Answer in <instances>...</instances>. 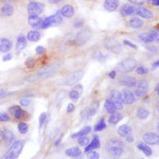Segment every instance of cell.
I'll list each match as a JSON object with an SVG mask.
<instances>
[{"instance_id": "obj_15", "label": "cell", "mask_w": 159, "mask_h": 159, "mask_svg": "<svg viewBox=\"0 0 159 159\" xmlns=\"http://www.w3.org/2000/svg\"><path fill=\"white\" fill-rule=\"evenodd\" d=\"M104 43H105V46H106L107 49L112 51L114 53H119L120 51H121V46H120V43H118L116 39L107 38V39H105Z\"/></svg>"}, {"instance_id": "obj_6", "label": "cell", "mask_w": 159, "mask_h": 159, "mask_svg": "<svg viewBox=\"0 0 159 159\" xmlns=\"http://www.w3.org/2000/svg\"><path fill=\"white\" fill-rule=\"evenodd\" d=\"M139 39L141 42L148 43H152L154 40H158V30L156 29H152L148 32H142L138 35Z\"/></svg>"}, {"instance_id": "obj_26", "label": "cell", "mask_w": 159, "mask_h": 159, "mask_svg": "<svg viewBox=\"0 0 159 159\" xmlns=\"http://www.w3.org/2000/svg\"><path fill=\"white\" fill-rule=\"evenodd\" d=\"M42 21H43V20L40 19L39 16H30L29 19H28L29 25H31V27L35 28V29L42 27Z\"/></svg>"}, {"instance_id": "obj_3", "label": "cell", "mask_w": 159, "mask_h": 159, "mask_svg": "<svg viewBox=\"0 0 159 159\" xmlns=\"http://www.w3.org/2000/svg\"><path fill=\"white\" fill-rule=\"evenodd\" d=\"M24 147H25V140L15 141L11 147H10L9 151L6 153L3 159H17V157H18L20 155V153H21Z\"/></svg>"}, {"instance_id": "obj_41", "label": "cell", "mask_w": 159, "mask_h": 159, "mask_svg": "<svg viewBox=\"0 0 159 159\" xmlns=\"http://www.w3.org/2000/svg\"><path fill=\"white\" fill-rule=\"evenodd\" d=\"M136 72H137V74H140V75H144L148 72V70L144 66H138V67H136Z\"/></svg>"}, {"instance_id": "obj_11", "label": "cell", "mask_w": 159, "mask_h": 159, "mask_svg": "<svg viewBox=\"0 0 159 159\" xmlns=\"http://www.w3.org/2000/svg\"><path fill=\"white\" fill-rule=\"evenodd\" d=\"M112 101V103L115 104L117 109H122L123 108V102L121 98V92L117 89H112L110 91V99Z\"/></svg>"}, {"instance_id": "obj_30", "label": "cell", "mask_w": 159, "mask_h": 159, "mask_svg": "<svg viewBox=\"0 0 159 159\" xmlns=\"http://www.w3.org/2000/svg\"><path fill=\"white\" fill-rule=\"evenodd\" d=\"M129 27L133 29H139L143 25V20H141L139 17H133L129 22Z\"/></svg>"}, {"instance_id": "obj_32", "label": "cell", "mask_w": 159, "mask_h": 159, "mask_svg": "<svg viewBox=\"0 0 159 159\" xmlns=\"http://www.w3.org/2000/svg\"><path fill=\"white\" fill-rule=\"evenodd\" d=\"M27 46V38L24 35H20L17 38V43H16V49L17 50H22L25 48Z\"/></svg>"}, {"instance_id": "obj_47", "label": "cell", "mask_w": 159, "mask_h": 159, "mask_svg": "<svg viewBox=\"0 0 159 159\" xmlns=\"http://www.w3.org/2000/svg\"><path fill=\"white\" fill-rule=\"evenodd\" d=\"M35 52H36V54L38 55H43V54H45L46 49L43 46H38V47H36V49H35Z\"/></svg>"}, {"instance_id": "obj_27", "label": "cell", "mask_w": 159, "mask_h": 159, "mask_svg": "<svg viewBox=\"0 0 159 159\" xmlns=\"http://www.w3.org/2000/svg\"><path fill=\"white\" fill-rule=\"evenodd\" d=\"M25 38L28 40H30V42H38L40 39V33L36 30L30 31V32H28Z\"/></svg>"}, {"instance_id": "obj_33", "label": "cell", "mask_w": 159, "mask_h": 159, "mask_svg": "<svg viewBox=\"0 0 159 159\" xmlns=\"http://www.w3.org/2000/svg\"><path fill=\"white\" fill-rule=\"evenodd\" d=\"M148 116H150V111L148 109L143 108V107H140V108L137 109V117L141 120H145L148 119Z\"/></svg>"}, {"instance_id": "obj_24", "label": "cell", "mask_w": 159, "mask_h": 159, "mask_svg": "<svg viewBox=\"0 0 159 159\" xmlns=\"http://www.w3.org/2000/svg\"><path fill=\"white\" fill-rule=\"evenodd\" d=\"M13 13H14V7L10 3H6L3 4L1 7V15L2 16H6V17H9V16H12Z\"/></svg>"}, {"instance_id": "obj_59", "label": "cell", "mask_w": 159, "mask_h": 159, "mask_svg": "<svg viewBox=\"0 0 159 159\" xmlns=\"http://www.w3.org/2000/svg\"><path fill=\"white\" fill-rule=\"evenodd\" d=\"M61 138H58V139L56 140V142L54 143V144L56 145V147H57V145H58V144H60V143H61Z\"/></svg>"}, {"instance_id": "obj_54", "label": "cell", "mask_w": 159, "mask_h": 159, "mask_svg": "<svg viewBox=\"0 0 159 159\" xmlns=\"http://www.w3.org/2000/svg\"><path fill=\"white\" fill-rule=\"evenodd\" d=\"M116 74H117L116 71H115V70H111V71L109 72L108 76H109L110 79H115V78H116Z\"/></svg>"}, {"instance_id": "obj_51", "label": "cell", "mask_w": 159, "mask_h": 159, "mask_svg": "<svg viewBox=\"0 0 159 159\" xmlns=\"http://www.w3.org/2000/svg\"><path fill=\"white\" fill-rule=\"evenodd\" d=\"M129 2H132V3L134 4H139V6H142V4H144V0H129Z\"/></svg>"}, {"instance_id": "obj_52", "label": "cell", "mask_w": 159, "mask_h": 159, "mask_svg": "<svg viewBox=\"0 0 159 159\" xmlns=\"http://www.w3.org/2000/svg\"><path fill=\"white\" fill-rule=\"evenodd\" d=\"M12 57H13V56H12L11 53H7V54H6V55L3 56V57H2V61H11V60H12Z\"/></svg>"}, {"instance_id": "obj_37", "label": "cell", "mask_w": 159, "mask_h": 159, "mask_svg": "<svg viewBox=\"0 0 159 159\" xmlns=\"http://www.w3.org/2000/svg\"><path fill=\"white\" fill-rule=\"evenodd\" d=\"M17 129H18V132L20 134L25 135L28 133V130H29V126H28V124L25 122H19L18 125H17Z\"/></svg>"}, {"instance_id": "obj_16", "label": "cell", "mask_w": 159, "mask_h": 159, "mask_svg": "<svg viewBox=\"0 0 159 159\" xmlns=\"http://www.w3.org/2000/svg\"><path fill=\"white\" fill-rule=\"evenodd\" d=\"M97 109H98V103L97 104H92V106L90 107H86L85 109L82 110L81 112V116H82V119L83 120H88L96 114Z\"/></svg>"}, {"instance_id": "obj_49", "label": "cell", "mask_w": 159, "mask_h": 159, "mask_svg": "<svg viewBox=\"0 0 159 159\" xmlns=\"http://www.w3.org/2000/svg\"><path fill=\"white\" fill-rule=\"evenodd\" d=\"M123 43H124V45H126V46H129V47H130V48H133V49H138V47L135 45V43H130V42H129V40H124Z\"/></svg>"}, {"instance_id": "obj_14", "label": "cell", "mask_w": 159, "mask_h": 159, "mask_svg": "<svg viewBox=\"0 0 159 159\" xmlns=\"http://www.w3.org/2000/svg\"><path fill=\"white\" fill-rule=\"evenodd\" d=\"M142 139L147 144L155 145V144H158V142H159V136H158V134H156V133L148 132L143 135Z\"/></svg>"}, {"instance_id": "obj_48", "label": "cell", "mask_w": 159, "mask_h": 159, "mask_svg": "<svg viewBox=\"0 0 159 159\" xmlns=\"http://www.w3.org/2000/svg\"><path fill=\"white\" fill-rule=\"evenodd\" d=\"M20 105L21 106H29V105L31 104V99H28V98H25V99H21L20 100Z\"/></svg>"}, {"instance_id": "obj_40", "label": "cell", "mask_w": 159, "mask_h": 159, "mask_svg": "<svg viewBox=\"0 0 159 159\" xmlns=\"http://www.w3.org/2000/svg\"><path fill=\"white\" fill-rule=\"evenodd\" d=\"M69 97H70V99L73 100V101H78L80 99V92L78 90H75V89H73V90H71L69 92Z\"/></svg>"}, {"instance_id": "obj_53", "label": "cell", "mask_w": 159, "mask_h": 159, "mask_svg": "<svg viewBox=\"0 0 159 159\" xmlns=\"http://www.w3.org/2000/svg\"><path fill=\"white\" fill-rule=\"evenodd\" d=\"M7 89H4V88L0 89V98H3V97L7 96Z\"/></svg>"}, {"instance_id": "obj_57", "label": "cell", "mask_w": 159, "mask_h": 159, "mask_svg": "<svg viewBox=\"0 0 159 159\" xmlns=\"http://www.w3.org/2000/svg\"><path fill=\"white\" fill-rule=\"evenodd\" d=\"M158 63H159L158 61H156L155 63H153V65H152V70H155V69L158 67V65H159Z\"/></svg>"}, {"instance_id": "obj_19", "label": "cell", "mask_w": 159, "mask_h": 159, "mask_svg": "<svg viewBox=\"0 0 159 159\" xmlns=\"http://www.w3.org/2000/svg\"><path fill=\"white\" fill-rule=\"evenodd\" d=\"M120 85L125 86L127 88H132V87L136 86V79L133 78V76H123L122 79H120Z\"/></svg>"}, {"instance_id": "obj_56", "label": "cell", "mask_w": 159, "mask_h": 159, "mask_svg": "<svg viewBox=\"0 0 159 159\" xmlns=\"http://www.w3.org/2000/svg\"><path fill=\"white\" fill-rule=\"evenodd\" d=\"M125 138H126V141H127V142H133V141H134V137H133L132 135L127 136V137H125Z\"/></svg>"}, {"instance_id": "obj_18", "label": "cell", "mask_w": 159, "mask_h": 159, "mask_svg": "<svg viewBox=\"0 0 159 159\" xmlns=\"http://www.w3.org/2000/svg\"><path fill=\"white\" fill-rule=\"evenodd\" d=\"M61 14L63 17H66V18H71V17H73L74 13V7L72 6H70V4H66V6H64L60 10Z\"/></svg>"}, {"instance_id": "obj_60", "label": "cell", "mask_w": 159, "mask_h": 159, "mask_svg": "<svg viewBox=\"0 0 159 159\" xmlns=\"http://www.w3.org/2000/svg\"><path fill=\"white\" fill-rule=\"evenodd\" d=\"M51 3H58V2H61V0H49Z\"/></svg>"}, {"instance_id": "obj_38", "label": "cell", "mask_w": 159, "mask_h": 159, "mask_svg": "<svg viewBox=\"0 0 159 159\" xmlns=\"http://www.w3.org/2000/svg\"><path fill=\"white\" fill-rule=\"evenodd\" d=\"M106 127V124H105V120L102 118V119L99 120V122L94 125V130L96 132H101V130H104V129Z\"/></svg>"}, {"instance_id": "obj_23", "label": "cell", "mask_w": 159, "mask_h": 159, "mask_svg": "<svg viewBox=\"0 0 159 159\" xmlns=\"http://www.w3.org/2000/svg\"><path fill=\"white\" fill-rule=\"evenodd\" d=\"M135 10H136V7L130 6V4H123V6L121 7L120 12H121V14L123 15V16H129V15L134 14Z\"/></svg>"}, {"instance_id": "obj_34", "label": "cell", "mask_w": 159, "mask_h": 159, "mask_svg": "<svg viewBox=\"0 0 159 159\" xmlns=\"http://www.w3.org/2000/svg\"><path fill=\"white\" fill-rule=\"evenodd\" d=\"M90 132H91V127L90 126H85L84 129H82L81 130H79L78 133L73 134L72 138H79V137H82V136H87Z\"/></svg>"}, {"instance_id": "obj_28", "label": "cell", "mask_w": 159, "mask_h": 159, "mask_svg": "<svg viewBox=\"0 0 159 159\" xmlns=\"http://www.w3.org/2000/svg\"><path fill=\"white\" fill-rule=\"evenodd\" d=\"M104 108L106 109V111L108 112V114H110V115L117 111V108H116V106H115V104L112 103V101H111V100H109V99L105 100Z\"/></svg>"}, {"instance_id": "obj_8", "label": "cell", "mask_w": 159, "mask_h": 159, "mask_svg": "<svg viewBox=\"0 0 159 159\" xmlns=\"http://www.w3.org/2000/svg\"><path fill=\"white\" fill-rule=\"evenodd\" d=\"M148 91V83L145 80H140L138 81V83H136V88H135V93L137 97H144Z\"/></svg>"}, {"instance_id": "obj_4", "label": "cell", "mask_w": 159, "mask_h": 159, "mask_svg": "<svg viewBox=\"0 0 159 159\" xmlns=\"http://www.w3.org/2000/svg\"><path fill=\"white\" fill-rule=\"evenodd\" d=\"M61 21H63V16H61V12L57 11L54 15H52V16L46 17L42 21V27L40 28H42V29H48V28L52 27V25H57L61 24Z\"/></svg>"}, {"instance_id": "obj_13", "label": "cell", "mask_w": 159, "mask_h": 159, "mask_svg": "<svg viewBox=\"0 0 159 159\" xmlns=\"http://www.w3.org/2000/svg\"><path fill=\"white\" fill-rule=\"evenodd\" d=\"M121 98H122V102L124 104L127 105H132L134 104L136 97L134 94V92L130 91L129 89H123L121 91Z\"/></svg>"}, {"instance_id": "obj_31", "label": "cell", "mask_w": 159, "mask_h": 159, "mask_svg": "<svg viewBox=\"0 0 159 159\" xmlns=\"http://www.w3.org/2000/svg\"><path fill=\"white\" fill-rule=\"evenodd\" d=\"M3 134H4V139L7 140V145H10V144L12 145V143L14 142V139H15L14 133H13L11 129H4Z\"/></svg>"}, {"instance_id": "obj_22", "label": "cell", "mask_w": 159, "mask_h": 159, "mask_svg": "<svg viewBox=\"0 0 159 159\" xmlns=\"http://www.w3.org/2000/svg\"><path fill=\"white\" fill-rule=\"evenodd\" d=\"M100 145H101V143H100V139L98 136H94L93 139H92L90 142H89L88 145H86L85 148V152H89V151H93L96 150V148H99Z\"/></svg>"}, {"instance_id": "obj_43", "label": "cell", "mask_w": 159, "mask_h": 159, "mask_svg": "<svg viewBox=\"0 0 159 159\" xmlns=\"http://www.w3.org/2000/svg\"><path fill=\"white\" fill-rule=\"evenodd\" d=\"M94 58L96 60H98L99 61H103L106 60V56H105L103 53L101 52V51H98V52L94 53Z\"/></svg>"}, {"instance_id": "obj_55", "label": "cell", "mask_w": 159, "mask_h": 159, "mask_svg": "<svg viewBox=\"0 0 159 159\" xmlns=\"http://www.w3.org/2000/svg\"><path fill=\"white\" fill-rule=\"evenodd\" d=\"M4 140V134H3V130L0 129V143Z\"/></svg>"}, {"instance_id": "obj_46", "label": "cell", "mask_w": 159, "mask_h": 159, "mask_svg": "<svg viewBox=\"0 0 159 159\" xmlns=\"http://www.w3.org/2000/svg\"><path fill=\"white\" fill-rule=\"evenodd\" d=\"M34 65H35V60L33 57H29L27 61H25V66H27L28 68L34 67Z\"/></svg>"}, {"instance_id": "obj_12", "label": "cell", "mask_w": 159, "mask_h": 159, "mask_svg": "<svg viewBox=\"0 0 159 159\" xmlns=\"http://www.w3.org/2000/svg\"><path fill=\"white\" fill-rule=\"evenodd\" d=\"M9 112L16 120H22V119H25V118L27 117V112H25L20 106H18V105H15V106L10 107Z\"/></svg>"}, {"instance_id": "obj_5", "label": "cell", "mask_w": 159, "mask_h": 159, "mask_svg": "<svg viewBox=\"0 0 159 159\" xmlns=\"http://www.w3.org/2000/svg\"><path fill=\"white\" fill-rule=\"evenodd\" d=\"M84 75V71L82 70H78V71H74L72 73H69L67 76L63 79L61 81V84L65 86H70V85H73V84L78 83V82L83 78Z\"/></svg>"}, {"instance_id": "obj_1", "label": "cell", "mask_w": 159, "mask_h": 159, "mask_svg": "<svg viewBox=\"0 0 159 159\" xmlns=\"http://www.w3.org/2000/svg\"><path fill=\"white\" fill-rule=\"evenodd\" d=\"M60 67H61V63L50 64V65H47V66H45V67H43L42 69H39V71H38L37 73L29 75L25 80H27L28 82H35V81H39V80L49 79L57 72Z\"/></svg>"}, {"instance_id": "obj_29", "label": "cell", "mask_w": 159, "mask_h": 159, "mask_svg": "<svg viewBox=\"0 0 159 159\" xmlns=\"http://www.w3.org/2000/svg\"><path fill=\"white\" fill-rule=\"evenodd\" d=\"M65 154L67 156H69V157H73V158H75V157H79V156H81V154H82V151L80 150V148H68V150H66V152Z\"/></svg>"}, {"instance_id": "obj_21", "label": "cell", "mask_w": 159, "mask_h": 159, "mask_svg": "<svg viewBox=\"0 0 159 159\" xmlns=\"http://www.w3.org/2000/svg\"><path fill=\"white\" fill-rule=\"evenodd\" d=\"M104 7L108 12H114L119 7V0H105Z\"/></svg>"}, {"instance_id": "obj_9", "label": "cell", "mask_w": 159, "mask_h": 159, "mask_svg": "<svg viewBox=\"0 0 159 159\" xmlns=\"http://www.w3.org/2000/svg\"><path fill=\"white\" fill-rule=\"evenodd\" d=\"M90 35H91V32H90V30H88V29H83L82 31H80L78 34H76L75 43L78 46H83L84 43H86L89 40Z\"/></svg>"}, {"instance_id": "obj_50", "label": "cell", "mask_w": 159, "mask_h": 159, "mask_svg": "<svg viewBox=\"0 0 159 159\" xmlns=\"http://www.w3.org/2000/svg\"><path fill=\"white\" fill-rule=\"evenodd\" d=\"M74 109H75V107H74V104H69L68 106H67V112L68 114H71V112H73L74 111Z\"/></svg>"}, {"instance_id": "obj_45", "label": "cell", "mask_w": 159, "mask_h": 159, "mask_svg": "<svg viewBox=\"0 0 159 159\" xmlns=\"http://www.w3.org/2000/svg\"><path fill=\"white\" fill-rule=\"evenodd\" d=\"M46 119H47V114H46V112H43V114L39 116V129H42L43 126V124H45V122H46Z\"/></svg>"}, {"instance_id": "obj_2", "label": "cell", "mask_w": 159, "mask_h": 159, "mask_svg": "<svg viewBox=\"0 0 159 159\" xmlns=\"http://www.w3.org/2000/svg\"><path fill=\"white\" fill-rule=\"evenodd\" d=\"M105 148H106V151L110 153V155L112 157L119 158L122 155L124 147H123V142L121 140L117 139V138H112V139L107 141Z\"/></svg>"}, {"instance_id": "obj_25", "label": "cell", "mask_w": 159, "mask_h": 159, "mask_svg": "<svg viewBox=\"0 0 159 159\" xmlns=\"http://www.w3.org/2000/svg\"><path fill=\"white\" fill-rule=\"evenodd\" d=\"M118 134L121 137H127V136L132 135V127L127 124H123L118 129Z\"/></svg>"}, {"instance_id": "obj_17", "label": "cell", "mask_w": 159, "mask_h": 159, "mask_svg": "<svg viewBox=\"0 0 159 159\" xmlns=\"http://www.w3.org/2000/svg\"><path fill=\"white\" fill-rule=\"evenodd\" d=\"M135 13L138 15V16L142 17V18H145V19H152L154 17V14L151 10L148 9H145V7H137L135 10Z\"/></svg>"}, {"instance_id": "obj_7", "label": "cell", "mask_w": 159, "mask_h": 159, "mask_svg": "<svg viewBox=\"0 0 159 159\" xmlns=\"http://www.w3.org/2000/svg\"><path fill=\"white\" fill-rule=\"evenodd\" d=\"M43 9H45V6L40 2H36V1H32L28 4L27 10L28 13H29L30 16H38L40 14Z\"/></svg>"}, {"instance_id": "obj_10", "label": "cell", "mask_w": 159, "mask_h": 159, "mask_svg": "<svg viewBox=\"0 0 159 159\" xmlns=\"http://www.w3.org/2000/svg\"><path fill=\"white\" fill-rule=\"evenodd\" d=\"M119 66L122 68V70L124 71V72H130V71L134 70L136 68V66H137V61L133 57H127V58H125L124 61H122Z\"/></svg>"}, {"instance_id": "obj_61", "label": "cell", "mask_w": 159, "mask_h": 159, "mask_svg": "<svg viewBox=\"0 0 159 159\" xmlns=\"http://www.w3.org/2000/svg\"><path fill=\"white\" fill-rule=\"evenodd\" d=\"M75 158H76V159H82V158H81V156H79V157H75Z\"/></svg>"}, {"instance_id": "obj_20", "label": "cell", "mask_w": 159, "mask_h": 159, "mask_svg": "<svg viewBox=\"0 0 159 159\" xmlns=\"http://www.w3.org/2000/svg\"><path fill=\"white\" fill-rule=\"evenodd\" d=\"M12 49V42L7 38H0V52H9Z\"/></svg>"}, {"instance_id": "obj_44", "label": "cell", "mask_w": 159, "mask_h": 159, "mask_svg": "<svg viewBox=\"0 0 159 159\" xmlns=\"http://www.w3.org/2000/svg\"><path fill=\"white\" fill-rule=\"evenodd\" d=\"M11 118L6 112H0V122H9Z\"/></svg>"}, {"instance_id": "obj_36", "label": "cell", "mask_w": 159, "mask_h": 159, "mask_svg": "<svg viewBox=\"0 0 159 159\" xmlns=\"http://www.w3.org/2000/svg\"><path fill=\"white\" fill-rule=\"evenodd\" d=\"M138 150L142 151L143 154H144L145 156H151L153 154L152 150H151V148H148L147 144H142V143H139V144L137 145Z\"/></svg>"}, {"instance_id": "obj_39", "label": "cell", "mask_w": 159, "mask_h": 159, "mask_svg": "<svg viewBox=\"0 0 159 159\" xmlns=\"http://www.w3.org/2000/svg\"><path fill=\"white\" fill-rule=\"evenodd\" d=\"M79 144L82 145V147H86V145L89 144V142H90V138L88 137V136H82V137H79Z\"/></svg>"}, {"instance_id": "obj_58", "label": "cell", "mask_w": 159, "mask_h": 159, "mask_svg": "<svg viewBox=\"0 0 159 159\" xmlns=\"http://www.w3.org/2000/svg\"><path fill=\"white\" fill-rule=\"evenodd\" d=\"M150 1L152 2L153 6H155V7H158L159 6V0H150Z\"/></svg>"}, {"instance_id": "obj_42", "label": "cell", "mask_w": 159, "mask_h": 159, "mask_svg": "<svg viewBox=\"0 0 159 159\" xmlns=\"http://www.w3.org/2000/svg\"><path fill=\"white\" fill-rule=\"evenodd\" d=\"M87 159H99L100 158V155L99 153H97L96 151H89L87 152Z\"/></svg>"}, {"instance_id": "obj_35", "label": "cell", "mask_w": 159, "mask_h": 159, "mask_svg": "<svg viewBox=\"0 0 159 159\" xmlns=\"http://www.w3.org/2000/svg\"><path fill=\"white\" fill-rule=\"evenodd\" d=\"M122 119V115L119 114V112H114V114L110 115L108 122L110 124H117L118 122H120V120Z\"/></svg>"}]
</instances>
